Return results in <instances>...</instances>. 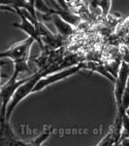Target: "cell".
I'll use <instances>...</instances> for the list:
<instances>
[{
    "label": "cell",
    "mask_w": 129,
    "mask_h": 146,
    "mask_svg": "<svg viewBox=\"0 0 129 146\" xmlns=\"http://www.w3.org/2000/svg\"><path fill=\"white\" fill-rule=\"evenodd\" d=\"M53 72H55V69L45 68V69H40L38 71L33 73L31 76L27 77L26 80L24 81V83H22L18 87V90L14 94L13 98H11L10 102H9L8 106H7V111H6V115L4 119L10 121L12 114H13L14 110L18 106V103L24 100L25 98H27L29 95L33 94V90H34L35 86H36L37 82H38L43 76L49 74V73H53Z\"/></svg>",
    "instance_id": "cell-1"
},
{
    "label": "cell",
    "mask_w": 129,
    "mask_h": 146,
    "mask_svg": "<svg viewBox=\"0 0 129 146\" xmlns=\"http://www.w3.org/2000/svg\"><path fill=\"white\" fill-rule=\"evenodd\" d=\"M84 68V63H79L77 65H73V66L70 67H65L63 69H60L58 71H56V73H49V74L43 76L41 79L37 82L36 86H35L33 94L34 93H38V92L43 91L44 89L47 87L51 86V85L56 83V82L60 81V80H64L68 78V77L72 76V75L77 74L78 72L81 71Z\"/></svg>",
    "instance_id": "cell-2"
},
{
    "label": "cell",
    "mask_w": 129,
    "mask_h": 146,
    "mask_svg": "<svg viewBox=\"0 0 129 146\" xmlns=\"http://www.w3.org/2000/svg\"><path fill=\"white\" fill-rule=\"evenodd\" d=\"M35 42V39L30 36H27L26 39L14 44L8 50L1 53V58H7L13 60L14 63L22 62L29 60V55L31 47Z\"/></svg>",
    "instance_id": "cell-3"
},
{
    "label": "cell",
    "mask_w": 129,
    "mask_h": 146,
    "mask_svg": "<svg viewBox=\"0 0 129 146\" xmlns=\"http://www.w3.org/2000/svg\"><path fill=\"white\" fill-rule=\"evenodd\" d=\"M11 12L16 13L18 17L20 18V23H13V27L16 28H18V29H20L22 31L24 32V33H26L27 36H30V37H32V38H34L35 41L38 42L40 44L41 48L44 49V42H43V40H42V37L40 36L35 23L28 18L26 10H25V9L17 8V9L11 10Z\"/></svg>",
    "instance_id": "cell-4"
},
{
    "label": "cell",
    "mask_w": 129,
    "mask_h": 146,
    "mask_svg": "<svg viewBox=\"0 0 129 146\" xmlns=\"http://www.w3.org/2000/svg\"><path fill=\"white\" fill-rule=\"evenodd\" d=\"M129 78V65L127 63L122 62L119 67L118 76L116 77V81H115V100L116 102V109L118 112L124 113L125 111L122 108V100L124 91H125L126 85H127V81Z\"/></svg>",
    "instance_id": "cell-5"
},
{
    "label": "cell",
    "mask_w": 129,
    "mask_h": 146,
    "mask_svg": "<svg viewBox=\"0 0 129 146\" xmlns=\"http://www.w3.org/2000/svg\"><path fill=\"white\" fill-rule=\"evenodd\" d=\"M0 145L9 146H27L26 141H22L17 137L12 129L10 121L6 119H1V127H0Z\"/></svg>",
    "instance_id": "cell-6"
},
{
    "label": "cell",
    "mask_w": 129,
    "mask_h": 146,
    "mask_svg": "<svg viewBox=\"0 0 129 146\" xmlns=\"http://www.w3.org/2000/svg\"><path fill=\"white\" fill-rule=\"evenodd\" d=\"M25 9L26 11L29 12V14L32 16L35 23L36 27H38L40 21L38 19V15H37V11L33 6L30 4L28 0H1V9H8L9 11L13 10V9Z\"/></svg>",
    "instance_id": "cell-7"
},
{
    "label": "cell",
    "mask_w": 129,
    "mask_h": 146,
    "mask_svg": "<svg viewBox=\"0 0 129 146\" xmlns=\"http://www.w3.org/2000/svg\"><path fill=\"white\" fill-rule=\"evenodd\" d=\"M55 25V27L56 28V31L58 34L61 35L62 37H67L72 33H74V25L62 19L57 14H51V15H46Z\"/></svg>",
    "instance_id": "cell-8"
},
{
    "label": "cell",
    "mask_w": 129,
    "mask_h": 146,
    "mask_svg": "<svg viewBox=\"0 0 129 146\" xmlns=\"http://www.w3.org/2000/svg\"><path fill=\"white\" fill-rule=\"evenodd\" d=\"M51 128L46 129L45 131H44V133H42L39 136H37V137L34 138V139L28 141L27 146H39V145H42L47 139H48L49 136L51 135Z\"/></svg>",
    "instance_id": "cell-9"
},
{
    "label": "cell",
    "mask_w": 129,
    "mask_h": 146,
    "mask_svg": "<svg viewBox=\"0 0 129 146\" xmlns=\"http://www.w3.org/2000/svg\"><path fill=\"white\" fill-rule=\"evenodd\" d=\"M94 4L98 8L101 9L104 17L109 15L112 7V0H94Z\"/></svg>",
    "instance_id": "cell-10"
},
{
    "label": "cell",
    "mask_w": 129,
    "mask_h": 146,
    "mask_svg": "<svg viewBox=\"0 0 129 146\" xmlns=\"http://www.w3.org/2000/svg\"><path fill=\"white\" fill-rule=\"evenodd\" d=\"M128 107H129V78L127 81V85H126L125 91H124L123 100H122V108L124 111H125Z\"/></svg>",
    "instance_id": "cell-11"
},
{
    "label": "cell",
    "mask_w": 129,
    "mask_h": 146,
    "mask_svg": "<svg viewBox=\"0 0 129 146\" xmlns=\"http://www.w3.org/2000/svg\"><path fill=\"white\" fill-rule=\"evenodd\" d=\"M56 2H57V4L59 6H61L64 10H69V6H68L67 4V1L66 0H55Z\"/></svg>",
    "instance_id": "cell-12"
},
{
    "label": "cell",
    "mask_w": 129,
    "mask_h": 146,
    "mask_svg": "<svg viewBox=\"0 0 129 146\" xmlns=\"http://www.w3.org/2000/svg\"><path fill=\"white\" fill-rule=\"evenodd\" d=\"M125 113H126V114H127V115H128V116H129V107L127 108V109H126V110H125Z\"/></svg>",
    "instance_id": "cell-13"
}]
</instances>
